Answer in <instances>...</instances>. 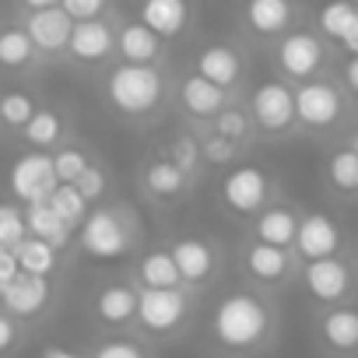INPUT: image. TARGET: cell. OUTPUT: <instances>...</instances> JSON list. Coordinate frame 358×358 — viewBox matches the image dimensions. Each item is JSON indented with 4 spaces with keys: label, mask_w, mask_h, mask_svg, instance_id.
<instances>
[{
    "label": "cell",
    "mask_w": 358,
    "mask_h": 358,
    "mask_svg": "<svg viewBox=\"0 0 358 358\" xmlns=\"http://www.w3.org/2000/svg\"><path fill=\"white\" fill-rule=\"evenodd\" d=\"M250 109H253V120H257L260 130L281 134V130H288L292 120H295V95H292V88L281 85V81H264V85L253 92Z\"/></svg>",
    "instance_id": "8"
},
{
    "label": "cell",
    "mask_w": 358,
    "mask_h": 358,
    "mask_svg": "<svg viewBox=\"0 0 358 358\" xmlns=\"http://www.w3.org/2000/svg\"><path fill=\"white\" fill-rule=\"evenodd\" d=\"M67 50H71V57L74 60H81V64H99V60H106L113 50H116V36H113V29L106 25V22H74V29H71V39H67Z\"/></svg>",
    "instance_id": "15"
},
{
    "label": "cell",
    "mask_w": 358,
    "mask_h": 358,
    "mask_svg": "<svg viewBox=\"0 0 358 358\" xmlns=\"http://www.w3.org/2000/svg\"><path fill=\"white\" fill-rule=\"evenodd\" d=\"M95 313L109 327H127L137 320V292L130 285H106L95 295Z\"/></svg>",
    "instance_id": "21"
},
{
    "label": "cell",
    "mask_w": 358,
    "mask_h": 358,
    "mask_svg": "<svg viewBox=\"0 0 358 358\" xmlns=\"http://www.w3.org/2000/svg\"><path fill=\"white\" fill-rule=\"evenodd\" d=\"M271 194V179L264 176V169L257 165H239L225 176V183H222V201L229 211L236 215H257L264 208Z\"/></svg>",
    "instance_id": "6"
},
{
    "label": "cell",
    "mask_w": 358,
    "mask_h": 358,
    "mask_svg": "<svg viewBox=\"0 0 358 358\" xmlns=\"http://www.w3.org/2000/svg\"><path fill=\"white\" fill-rule=\"evenodd\" d=\"M25 8H32V11H43V8H57L60 0H22Z\"/></svg>",
    "instance_id": "48"
},
{
    "label": "cell",
    "mask_w": 358,
    "mask_h": 358,
    "mask_svg": "<svg viewBox=\"0 0 358 358\" xmlns=\"http://www.w3.org/2000/svg\"><path fill=\"white\" fill-rule=\"evenodd\" d=\"M71 229H81V222H85V215H88V201L71 187V183H57V190L50 194V201H46Z\"/></svg>",
    "instance_id": "30"
},
{
    "label": "cell",
    "mask_w": 358,
    "mask_h": 358,
    "mask_svg": "<svg viewBox=\"0 0 358 358\" xmlns=\"http://www.w3.org/2000/svg\"><path fill=\"white\" fill-rule=\"evenodd\" d=\"M88 358H148V351H144V344H137L134 337H109V341H102Z\"/></svg>",
    "instance_id": "37"
},
{
    "label": "cell",
    "mask_w": 358,
    "mask_h": 358,
    "mask_svg": "<svg viewBox=\"0 0 358 358\" xmlns=\"http://www.w3.org/2000/svg\"><path fill=\"white\" fill-rule=\"evenodd\" d=\"M106 92H109V102L123 116H148L162 102L165 81L151 64H120L109 74Z\"/></svg>",
    "instance_id": "2"
},
{
    "label": "cell",
    "mask_w": 358,
    "mask_h": 358,
    "mask_svg": "<svg viewBox=\"0 0 358 358\" xmlns=\"http://www.w3.org/2000/svg\"><path fill=\"white\" fill-rule=\"evenodd\" d=\"M8 187L22 204H39L50 201V194L57 190V172H53V155L46 151H25L15 158L11 172H8Z\"/></svg>",
    "instance_id": "5"
},
{
    "label": "cell",
    "mask_w": 358,
    "mask_h": 358,
    "mask_svg": "<svg viewBox=\"0 0 358 358\" xmlns=\"http://www.w3.org/2000/svg\"><path fill=\"white\" fill-rule=\"evenodd\" d=\"M25 232L29 236H36V239H43V243H50L57 253L71 243V225L46 204V201H39V204H25Z\"/></svg>",
    "instance_id": "20"
},
{
    "label": "cell",
    "mask_w": 358,
    "mask_h": 358,
    "mask_svg": "<svg viewBox=\"0 0 358 358\" xmlns=\"http://www.w3.org/2000/svg\"><path fill=\"white\" fill-rule=\"evenodd\" d=\"M295 229H299V215L288 208H267L257 218V239L267 246H292L295 243Z\"/></svg>",
    "instance_id": "25"
},
{
    "label": "cell",
    "mask_w": 358,
    "mask_h": 358,
    "mask_svg": "<svg viewBox=\"0 0 358 358\" xmlns=\"http://www.w3.org/2000/svg\"><path fill=\"white\" fill-rule=\"evenodd\" d=\"M169 158H172L179 169H183L187 176H190V172L197 169V162H201V144H197L194 137H187V134H183V137H176V141H172V155H169Z\"/></svg>",
    "instance_id": "40"
},
{
    "label": "cell",
    "mask_w": 358,
    "mask_h": 358,
    "mask_svg": "<svg viewBox=\"0 0 358 358\" xmlns=\"http://www.w3.org/2000/svg\"><path fill=\"white\" fill-rule=\"evenodd\" d=\"M295 250L306 260L337 257V250H341V229L327 215H306V218H299V229H295Z\"/></svg>",
    "instance_id": "12"
},
{
    "label": "cell",
    "mask_w": 358,
    "mask_h": 358,
    "mask_svg": "<svg viewBox=\"0 0 358 358\" xmlns=\"http://www.w3.org/2000/svg\"><path fill=\"white\" fill-rule=\"evenodd\" d=\"M172 253V264L179 271V281L190 285V288H201L215 278L218 271V253L208 239H197V236H187V239H176L169 246Z\"/></svg>",
    "instance_id": "7"
},
{
    "label": "cell",
    "mask_w": 358,
    "mask_h": 358,
    "mask_svg": "<svg viewBox=\"0 0 358 358\" xmlns=\"http://www.w3.org/2000/svg\"><path fill=\"white\" fill-rule=\"evenodd\" d=\"M292 260H288V250L281 246H267V243H257L246 250V271L257 278V281H281L288 274Z\"/></svg>",
    "instance_id": "26"
},
{
    "label": "cell",
    "mask_w": 358,
    "mask_h": 358,
    "mask_svg": "<svg viewBox=\"0 0 358 358\" xmlns=\"http://www.w3.org/2000/svg\"><path fill=\"white\" fill-rule=\"evenodd\" d=\"M88 155L81 148H60L53 155V172H57V183H74V179L88 169Z\"/></svg>",
    "instance_id": "35"
},
{
    "label": "cell",
    "mask_w": 358,
    "mask_h": 358,
    "mask_svg": "<svg viewBox=\"0 0 358 358\" xmlns=\"http://www.w3.org/2000/svg\"><path fill=\"white\" fill-rule=\"evenodd\" d=\"M215 134L218 137H229V141H243L246 134H250V120H246V113H239V109H222L218 116H215Z\"/></svg>",
    "instance_id": "38"
},
{
    "label": "cell",
    "mask_w": 358,
    "mask_h": 358,
    "mask_svg": "<svg viewBox=\"0 0 358 358\" xmlns=\"http://www.w3.org/2000/svg\"><path fill=\"white\" fill-rule=\"evenodd\" d=\"M71 29H74V22L67 18V11H64L60 4H57V8H43V11H32L29 22H25V36H29L32 46L43 50V53H60V50H67Z\"/></svg>",
    "instance_id": "13"
},
{
    "label": "cell",
    "mask_w": 358,
    "mask_h": 358,
    "mask_svg": "<svg viewBox=\"0 0 358 358\" xmlns=\"http://www.w3.org/2000/svg\"><path fill=\"white\" fill-rule=\"evenodd\" d=\"M60 8L71 22H95L106 11V0H60Z\"/></svg>",
    "instance_id": "41"
},
{
    "label": "cell",
    "mask_w": 358,
    "mask_h": 358,
    "mask_svg": "<svg viewBox=\"0 0 358 358\" xmlns=\"http://www.w3.org/2000/svg\"><path fill=\"white\" fill-rule=\"evenodd\" d=\"M201 158H208V162H215V165H222V162H232V158H236V141L211 134V137L201 144Z\"/></svg>",
    "instance_id": "42"
},
{
    "label": "cell",
    "mask_w": 358,
    "mask_h": 358,
    "mask_svg": "<svg viewBox=\"0 0 358 358\" xmlns=\"http://www.w3.org/2000/svg\"><path fill=\"white\" fill-rule=\"evenodd\" d=\"M144 187H148V194L158 197V201H176L179 194L187 190V172L179 169L172 158H158V162H151L148 172H144Z\"/></svg>",
    "instance_id": "23"
},
{
    "label": "cell",
    "mask_w": 358,
    "mask_h": 358,
    "mask_svg": "<svg viewBox=\"0 0 358 358\" xmlns=\"http://www.w3.org/2000/svg\"><path fill=\"white\" fill-rule=\"evenodd\" d=\"M116 50H120V57H123L127 64H155L158 53H162V39H158L148 25L134 22V25H127V29L116 36Z\"/></svg>",
    "instance_id": "22"
},
{
    "label": "cell",
    "mask_w": 358,
    "mask_h": 358,
    "mask_svg": "<svg viewBox=\"0 0 358 358\" xmlns=\"http://www.w3.org/2000/svg\"><path fill=\"white\" fill-rule=\"evenodd\" d=\"M190 295L183 288H141L137 292V320L151 334H172L187 323Z\"/></svg>",
    "instance_id": "4"
},
{
    "label": "cell",
    "mask_w": 358,
    "mask_h": 358,
    "mask_svg": "<svg viewBox=\"0 0 358 358\" xmlns=\"http://www.w3.org/2000/svg\"><path fill=\"white\" fill-rule=\"evenodd\" d=\"M15 257H18V267L22 274H39V278H50L57 271V250L36 236H25L18 246H15Z\"/></svg>",
    "instance_id": "28"
},
{
    "label": "cell",
    "mask_w": 358,
    "mask_h": 358,
    "mask_svg": "<svg viewBox=\"0 0 358 358\" xmlns=\"http://www.w3.org/2000/svg\"><path fill=\"white\" fill-rule=\"evenodd\" d=\"M71 187H74L88 204H92V201H99V197L106 194V172H102L99 165H88V169L74 179V183H71Z\"/></svg>",
    "instance_id": "39"
},
{
    "label": "cell",
    "mask_w": 358,
    "mask_h": 358,
    "mask_svg": "<svg viewBox=\"0 0 358 358\" xmlns=\"http://www.w3.org/2000/svg\"><path fill=\"white\" fill-rule=\"evenodd\" d=\"M134 246V225L116 208H99L81 222V250L95 260H120Z\"/></svg>",
    "instance_id": "3"
},
{
    "label": "cell",
    "mask_w": 358,
    "mask_h": 358,
    "mask_svg": "<svg viewBox=\"0 0 358 358\" xmlns=\"http://www.w3.org/2000/svg\"><path fill=\"white\" fill-rule=\"evenodd\" d=\"M179 102L194 120H215L225 109V92L211 81H204L201 74H190L183 85H179Z\"/></svg>",
    "instance_id": "18"
},
{
    "label": "cell",
    "mask_w": 358,
    "mask_h": 358,
    "mask_svg": "<svg viewBox=\"0 0 358 358\" xmlns=\"http://www.w3.org/2000/svg\"><path fill=\"white\" fill-rule=\"evenodd\" d=\"M190 22L187 0H141V25H148L158 39H176Z\"/></svg>",
    "instance_id": "16"
},
{
    "label": "cell",
    "mask_w": 358,
    "mask_h": 358,
    "mask_svg": "<svg viewBox=\"0 0 358 358\" xmlns=\"http://www.w3.org/2000/svg\"><path fill=\"white\" fill-rule=\"evenodd\" d=\"M137 281H141V288H179V285H183L169 250H151L148 257H141Z\"/></svg>",
    "instance_id": "27"
},
{
    "label": "cell",
    "mask_w": 358,
    "mask_h": 358,
    "mask_svg": "<svg viewBox=\"0 0 358 358\" xmlns=\"http://www.w3.org/2000/svg\"><path fill=\"white\" fill-rule=\"evenodd\" d=\"M341 43H344V50H348L351 57H358V15H355V22H351V29H348V36H344Z\"/></svg>",
    "instance_id": "46"
},
{
    "label": "cell",
    "mask_w": 358,
    "mask_h": 358,
    "mask_svg": "<svg viewBox=\"0 0 358 358\" xmlns=\"http://www.w3.org/2000/svg\"><path fill=\"white\" fill-rule=\"evenodd\" d=\"M0 306L15 320H32L50 306V278L39 274H18L4 292H0Z\"/></svg>",
    "instance_id": "11"
},
{
    "label": "cell",
    "mask_w": 358,
    "mask_h": 358,
    "mask_svg": "<svg viewBox=\"0 0 358 358\" xmlns=\"http://www.w3.org/2000/svg\"><path fill=\"white\" fill-rule=\"evenodd\" d=\"M320 337L330 351L337 355H351L358 351V309L351 306H334L323 320H320Z\"/></svg>",
    "instance_id": "17"
},
{
    "label": "cell",
    "mask_w": 358,
    "mask_h": 358,
    "mask_svg": "<svg viewBox=\"0 0 358 358\" xmlns=\"http://www.w3.org/2000/svg\"><path fill=\"white\" fill-rule=\"evenodd\" d=\"M39 358H85V355H78V351H71V348H64V344H50V348H43Z\"/></svg>",
    "instance_id": "45"
},
{
    "label": "cell",
    "mask_w": 358,
    "mask_h": 358,
    "mask_svg": "<svg viewBox=\"0 0 358 358\" xmlns=\"http://www.w3.org/2000/svg\"><path fill=\"white\" fill-rule=\"evenodd\" d=\"M25 211L15 208V204H0V246L15 250L22 239H25Z\"/></svg>",
    "instance_id": "36"
},
{
    "label": "cell",
    "mask_w": 358,
    "mask_h": 358,
    "mask_svg": "<svg viewBox=\"0 0 358 358\" xmlns=\"http://www.w3.org/2000/svg\"><path fill=\"white\" fill-rule=\"evenodd\" d=\"M327 176L341 194H358V155L351 148L334 151L327 162Z\"/></svg>",
    "instance_id": "31"
},
{
    "label": "cell",
    "mask_w": 358,
    "mask_h": 358,
    "mask_svg": "<svg viewBox=\"0 0 358 358\" xmlns=\"http://www.w3.org/2000/svg\"><path fill=\"white\" fill-rule=\"evenodd\" d=\"M278 64L288 78H313L323 64V43L309 32H292L278 46Z\"/></svg>",
    "instance_id": "14"
},
{
    "label": "cell",
    "mask_w": 358,
    "mask_h": 358,
    "mask_svg": "<svg viewBox=\"0 0 358 358\" xmlns=\"http://www.w3.org/2000/svg\"><path fill=\"white\" fill-rule=\"evenodd\" d=\"M344 78H348V85L358 92V57H351V60H348V67H344Z\"/></svg>",
    "instance_id": "47"
},
{
    "label": "cell",
    "mask_w": 358,
    "mask_h": 358,
    "mask_svg": "<svg viewBox=\"0 0 358 358\" xmlns=\"http://www.w3.org/2000/svg\"><path fill=\"white\" fill-rule=\"evenodd\" d=\"M351 151L358 155V130H355V137H351Z\"/></svg>",
    "instance_id": "49"
},
{
    "label": "cell",
    "mask_w": 358,
    "mask_h": 358,
    "mask_svg": "<svg viewBox=\"0 0 358 358\" xmlns=\"http://www.w3.org/2000/svg\"><path fill=\"white\" fill-rule=\"evenodd\" d=\"M18 337H22V330H18L15 316L0 309V358H4L8 351H15V348H18Z\"/></svg>",
    "instance_id": "43"
},
{
    "label": "cell",
    "mask_w": 358,
    "mask_h": 358,
    "mask_svg": "<svg viewBox=\"0 0 358 358\" xmlns=\"http://www.w3.org/2000/svg\"><path fill=\"white\" fill-rule=\"evenodd\" d=\"M197 74L211 85H218L222 92H229L239 78H243V60L232 46H208L201 57H197Z\"/></svg>",
    "instance_id": "19"
},
{
    "label": "cell",
    "mask_w": 358,
    "mask_h": 358,
    "mask_svg": "<svg viewBox=\"0 0 358 358\" xmlns=\"http://www.w3.org/2000/svg\"><path fill=\"white\" fill-rule=\"evenodd\" d=\"M22 274V267H18V257H15V250H8V246H0V292H4L15 278Z\"/></svg>",
    "instance_id": "44"
},
{
    "label": "cell",
    "mask_w": 358,
    "mask_h": 358,
    "mask_svg": "<svg viewBox=\"0 0 358 358\" xmlns=\"http://www.w3.org/2000/svg\"><path fill=\"white\" fill-rule=\"evenodd\" d=\"M306 292L316 302H341L351 292V267L337 257H323V260H306Z\"/></svg>",
    "instance_id": "10"
},
{
    "label": "cell",
    "mask_w": 358,
    "mask_h": 358,
    "mask_svg": "<svg viewBox=\"0 0 358 358\" xmlns=\"http://www.w3.org/2000/svg\"><path fill=\"white\" fill-rule=\"evenodd\" d=\"M271 330L267 306L250 292H232L218 302L211 316V334L229 351H253Z\"/></svg>",
    "instance_id": "1"
},
{
    "label": "cell",
    "mask_w": 358,
    "mask_h": 358,
    "mask_svg": "<svg viewBox=\"0 0 358 358\" xmlns=\"http://www.w3.org/2000/svg\"><path fill=\"white\" fill-rule=\"evenodd\" d=\"M22 130H25V141H29L36 151H46V148H53V144L64 137V120H60L53 109H36L32 120H29Z\"/></svg>",
    "instance_id": "29"
},
{
    "label": "cell",
    "mask_w": 358,
    "mask_h": 358,
    "mask_svg": "<svg viewBox=\"0 0 358 358\" xmlns=\"http://www.w3.org/2000/svg\"><path fill=\"white\" fill-rule=\"evenodd\" d=\"M32 57H36V46L25 36V29L0 32V64L4 67H25V64H32Z\"/></svg>",
    "instance_id": "32"
},
{
    "label": "cell",
    "mask_w": 358,
    "mask_h": 358,
    "mask_svg": "<svg viewBox=\"0 0 358 358\" xmlns=\"http://www.w3.org/2000/svg\"><path fill=\"white\" fill-rule=\"evenodd\" d=\"M36 113V102L29 92H8V95H0V123L11 127V130H22Z\"/></svg>",
    "instance_id": "34"
},
{
    "label": "cell",
    "mask_w": 358,
    "mask_h": 358,
    "mask_svg": "<svg viewBox=\"0 0 358 358\" xmlns=\"http://www.w3.org/2000/svg\"><path fill=\"white\" fill-rule=\"evenodd\" d=\"M292 95H295V120L313 127V130H323V127L337 123V116L344 109L341 106V92L334 85H327V81H306Z\"/></svg>",
    "instance_id": "9"
},
{
    "label": "cell",
    "mask_w": 358,
    "mask_h": 358,
    "mask_svg": "<svg viewBox=\"0 0 358 358\" xmlns=\"http://www.w3.org/2000/svg\"><path fill=\"white\" fill-rule=\"evenodd\" d=\"M246 22L260 36H278L292 22V4L288 0H250L246 4Z\"/></svg>",
    "instance_id": "24"
},
{
    "label": "cell",
    "mask_w": 358,
    "mask_h": 358,
    "mask_svg": "<svg viewBox=\"0 0 358 358\" xmlns=\"http://www.w3.org/2000/svg\"><path fill=\"white\" fill-rule=\"evenodd\" d=\"M358 8L351 4V0H330V4L320 11V29L330 36V39H344L351 22H355Z\"/></svg>",
    "instance_id": "33"
}]
</instances>
